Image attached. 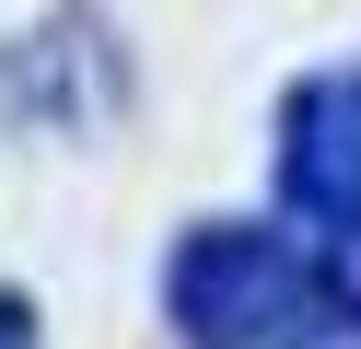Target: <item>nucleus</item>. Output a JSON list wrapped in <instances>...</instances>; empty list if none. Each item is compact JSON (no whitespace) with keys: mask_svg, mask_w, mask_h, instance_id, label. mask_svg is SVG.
<instances>
[{"mask_svg":"<svg viewBox=\"0 0 361 349\" xmlns=\"http://www.w3.org/2000/svg\"><path fill=\"white\" fill-rule=\"evenodd\" d=\"M314 302V256L268 221H187L164 256V326L187 349H280Z\"/></svg>","mask_w":361,"mask_h":349,"instance_id":"obj_1","label":"nucleus"},{"mask_svg":"<svg viewBox=\"0 0 361 349\" xmlns=\"http://www.w3.org/2000/svg\"><path fill=\"white\" fill-rule=\"evenodd\" d=\"M0 105L24 116V128H105V116L128 105V59H117V35H105L94 12H59V23H35V35H12Z\"/></svg>","mask_w":361,"mask_h":349,"instance_id":"obj_2","label":"nucleus"},{"mask_svg":"<svg viewBox=\"0 0 361 349\" xmlns=\"http://www.w3.org/2000/svg\"><path fill=\"white\" fill-rule=\"evenodd\" d=\"M280 209L291 221H350L361 209V70H303L280 105Z\"/></svg>","mask_w":361,"mask_h":349,"instance_id":"obj_3","label":"nucleus"},{"mask_svg":"<svg viewBox=\"0 0 361 349\" xmlns=\"http://www.w3.org/2000/svg\"><path fill=\"white\" fill-rule=\"evenodd\" d=\"M314 302L326 314H361V209L326 221V245H314Z\"/></svg>","mask_w":361,"mask_h":349,"instance_id":"obj_4","label":"nucleus"},{"mask_svg":"<svg viewBox=\"0 0 361 349\" xmlns=\"http://www.w3.org/2000/svg\"><path fill=\"white\" fill-rule=\"evenodd\" d=\"M280 349H361V314H314V326H291Z\"/></svg>","mask_w":361,"mask_h":349,"instance_id":"obj_5","label":"nucleus"},{"mask_svg":"<svg viewBox=\"0 0 361 349\" xmlns=\"http://www.w3.org/2000/svg\"><path fill=\"white\" fill-rule=\"evenodd\" d=\"M0 349H35V302L12 291V279H0Z\"/></svg>","mask_w":361,"mask_h":349,"instance_id":"obj_6","label":"nucleus"}]
</instances>
